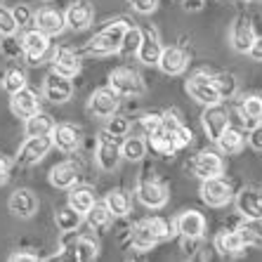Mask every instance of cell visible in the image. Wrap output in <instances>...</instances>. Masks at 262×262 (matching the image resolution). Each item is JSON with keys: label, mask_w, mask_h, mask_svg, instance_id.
<instances>
[{"label": "cell", "mask_w": 262, "mask_h": 262, "mask_svg": "<svg viewBox=\"0 0 262 262\" xmlns=\"http://www.w3.org/2000/svg\"><path fill=\"white\" fill-rule=\"evenodd\" d=\"M109 88L114 92H118L121 97H140L146 90L144 80L135 69L130 67H118L109 73Z\"/></svg>", "instance_id": "7a4b0ae2"}, {"label": "cell", "mask_w": 262, "mask_h": 262, "mask_svg": "<svg viewBox=\"0 0 262 262\" xmlns=\"http://www.w3.org/2000/svg\"><path fill=\"white\" fill-rule=\"evenodd\" d=\"M201 199L210 208H222L234 199V189L222 175L208 177V180H201Z\"/></svg>", "instance_id": "277c9868"}, {"label": "cell", "mask_w": 262, "mask_h": 262, "mask_svg": "<svg viewBox=\"0 0 262 262\" xmlns=\"http://www.w3.org/2000/svg\"><path fill=\"white\" fill-rule=\"evenodd\" d=\"M236 210L246 220H262V194L255 187H244L236 194Z\"/></svg>", "instance_id": "d6986e66"}, {"label": "cell", "mask_w": 262, "mask_h": 262, "mask_svg": "<svg viewBox=\"0 0 262 262\" xmlns=\"http://www.w3.org/2000/svg\"><path fill=\"white\" fill-rule=\"evenodd\" d=\"M52 71L59 73V76H64V78H76L80 73V59L78 55L73 52V50L69 48H59L52 55Z\"/></svg>", "instance_id": "603a6c76"}, {"label": "cell", "mask_w": 262, "mask_h": 262, "mask_svg": "<svg viewBox=\"0 0 262 262\" xmlns=\"http://www.w3.org/2000/svg\"><path fill=\"white\" fill-rule=\"evenodd\" d=\"M43 95L45 99H50L52 104H64L71 99L73 95V83L71 78H64L59 73H48V78L43 83Z\"/></svg>", "instance_id": "2e32d148"}, {"label": "cell", "mask_w": 262, "mask_h": 262, "mask_svg": "<svg viewBox=\"0 0 262 262\" xmlns=\"http://www.w3.org/2000/svg\"><path fill=\"white\" fill-rule=\"evenodd\" d=\"M78 177H80L78 168L67 161V163H59L50 170V184L57 187V189H71V187H76Z\"/></svg>", "instance_id": "484cf974"}, {"label": "cell", "mask_w": 262, "mask_h": 262, "mask_svg": "<svg viewBox=\"0 0 262 262\" xmlns=\"http://www.w3.org/2000/svg\"><path fill=\"white\" fill-rule=\"evenodd\" d=\"M121 156L125 161H142L146 156V142L142 137H125L121 142Z\"/></svg>", "instance_id": "836d02e7"}, {"label": "cell", "mask_w": 262, "mask_h": 262, "mask_svg": "<svg viewBox=\"0 0 262 262\" xmlns=\"http://www.w3.org/2000/svg\"><path fill=\"white\" fill-rule=\"evenodd\" d=\"M3 88H5V92H10V95L19 92L21 88H26V73L21 71V69H10V71L5 73V78H3Z\"/></svg>", "instance_id": "ab89813d"}, {"label": "cell", "mask_w": 262, "mask_h": 262, "mask_svg": "<svg viewBox=\"0 0 262 262\" xmlns=\"http://www.w3.org/2000/svg\"><path fill=\"white\" fill-rule=\"evenodd\" d=\"M52 146L64 154H71L80 146V128L73 123H55V128L50 133Z\"/></svg>", "instance_id": "5bb4252c"}, {"label": "cell", "mask_w": 262, "mask_h": 262, "mask_svg": "<svg viewBox=\"0 0 262 262\" xmlns=\"http://www.w3.org/2000/svg\"><path fill=\"white\" fill-rule=\"evenodd\" d=\"M64 19H67V26H69V29H73V31H85L88 26L95 21V10H92L90 3H73V5H69Z\"/></svg>", "instance_id": "cb8c5ba5"}, {"label": "cell", "mask_w": 262, "mask_h": 262, "mask_svg": "<svg viewBox=\"0 0 262 262\" xmlns=\"http://www.w3.org/2000/svg\"><path fill=\"white\" fill-rule=\"evenodd\" d=\"M33 26H36L38 31L48 33V36H57V33L64 31L67 19H64V14H61L59 10H55V7H40L38 12H33Z\"/></svg>", "instance_id": "44dd1931"}, {"label": "cell", "mask_w": 262, "mask_h": 262, "mask_svg": "<svg viewBox=\"0 0 262 262\" xmlns=\"http://www.w3.org/2000/svg\"><path fill=\"white\" fill-rule=\"evenodd\" d=\"M175 229L180 236L203 238V234H206V217L199 210H182L175 220Z\"/></svg>", "instance_id": "ac0fdd59"}, {"label": "cell", "mask_w": 262, "mask_h": 262, "mask_svg": "<svg viewBox=\"0 0 262 262\" xmlns=\"http://www.w3.org/2000/svg\"><path fill=\"white\" fill-rule=\"evenodd\" d=\"M146 146H151V151L154 154H159V156H172V144H170V140L165 137L163 133H154V135H149V142H146Z\"/></svg>", "instance_id": "60d3db41"}, {"label": "cell", "mask_w": 262, "mask_h": 262, "mask_svg": "<svg viewBox=\"0 0 262 262\" xmlns=\"http://www.w3.org/2000/svg\"><path fill=\"white\" fill-rule=\"evenodd\" d=\"M140 128H142V133H144V137L159 133L161 130V114L159 111H146V114H142L140 116Z\"/></svg>", "instance_id": "7bdbcfd3"}, {"label": "cell", "mask_w": 262, "mask_h": 262, "mask_svg": "<svg viewBox=\"0 0 262 262\" xmlns=\"http://www.w3.org/2000/svg\"><path fill=\"white\" fill-rule=\"evenodd\" d=\"M191 170L199 180H208V177H220L225 175V161L217 151L213 149H201V151L194 156V163H191Z\"/></svg>", "instance_id": "30bf717a"}, {"label": "cell", "mask_w": 262, "mask_h": 262, "mask_svg": "<svg viewBox=\"0 0 262 262\" xmlns=\"http://www.w3.org/2000/svg\"><path fill=\"white\" fill-rule=\"evenodd\" d=\"M161 52H163V45H161V38H159V33H156V29L144 26V29H142L140 48H137V55L135 57H137L144 67H156Z\"/></svg>", "instance_id": "7c38bea8"}, {"label": "cell", "mask_w": 262, "mask_h": 262, "mask_svg": "<svg viewBox=\"0 0 262 262\" xmlns=\"http://www.w3.org/2000/svg\"><path fill=\"white\" fill-rule=\"evenodd\" d=\"M55 128V118L45 114V111H36L33 116L26 118L24 123V133L26 137H40V135H50Z\"/></svg>", "instance_id": "4316f807"}, {"label": "cell", "mask_w": 262, "mask_h": 262, "mask_svg": "<svg viewBox=\"0 0 262 262\" xmlns=\"http://www.w3.org/2000/svg\"><path fill=\"white\" fill-rule=\"evenodd\" d=\"M95 191L90 189V187H76L73 189L71 187V194H69V206L76 208L80 215H88V210H90L92 206H95Z\"/></svg>", "instance_id": "1f68e13d"}, {"label": "cell", "mask_w": 262, "mask_h": 262, "mask_svg": "<svg viewBox=\"0 0 262 262\" xmlns=\"http://www.w3.org/2000/svg\"><path fill=\"white\" fill-rule=\"evenodd\" d=\"M21 50H24L26 64L36 67V64H40V61L45 59V55L50 52V36L33 26V29H29L24 36H21Z\"/></svg>", "instance_id": "5b68a950"}, {"label": "cell", "mask_w": 262, "mask_h": 262, "mask_svg": "<svg viewBox=\"0 0 262 262\" xmlns=\"http://www.w3.org/2000/svg\"><path fill=\"white\" fill-rule=\"evenodd\" d=\"M38 260H40V257H38L36 253H26V250L10 255V262H38Z\"/></svg>", "instance_id": "681fc988"}, {"label": "cell", "mask_w": 262, "mask_h": 262, "mask_svg": "<svg viewBox=\"0 0 262 262\" xmlns=\"http://www.w3.org/2000/svg\"><path fill=\"white\" fill-rule=\"evenodd\" d=\"M69 250H73V257L80 262H92L99 255V244L92 236H78L73 238V244L69 246Z\"/></svg>", "instance_id": "f546056e"}, {"label": "cell", "mask_w": 262, "mask_h": 262, "mask_svg": "<svg viewBox=\"0 0 262 262\" xmlns=\"http://www.w3.org/2000/svg\"><path fill=\"white\" fill-rule=\"evenodd\" d=\"M156 244H159V241H156V236L149 232V227H146L144 220H142V222H137V225L130 229V246H133L135 250L146 253V250H151Z\"/></svg>", "instance_id": "83f0119b"}, {"label": "cell", "mask_w": 262, "mask_h": 262, "mask_svg": "<svg viewBox=\"0 0 262 262\" xmlns=\"http://www.w3.org/2000/svg\"><path fill=\"white\" fill-rule=\"evenodd\" d=\"M88 222H90L92 229H97V232H104V229H109L111 220H114V215H111V210L106 208V203H97L95 201V206L88 210Z\"/></svg>", "instance_id": "d6a6232c"}, {"label": "cell", "mask_w": 262, "mask_h": 262, "mask_svg": "<svg viewBox=\"0 0 262 262\" xmlns=\"http://www.w3.org/2000/svg\"><path fill=\"white\" fill-rule=\"evenodd\" d=\"M12 14H14V21H17L19 29H26V26L33 24V12L29 10V5H17L12 10Z\"/></svg>", "instance_id": "f6af8a7d"}, {"label": "cell", "mask_w": 262, "mask_h": 262, "mask_svg": "<svg viewBox=\"0 0 262 262\" xmlns=\"http://www.w3.org/2000/svg\"><path fill=\"white\" fill-rule=\"evenodd\" d=\"M130 29V24L125 19H116V21H109L99 33H95L90 43H88V52L95 57H106L118 52L121 48V40L125 36V31Z\"/></svg>", "instance_id": "6da1fadb"}, {"label": "cell", "mask_w": 262, "mask_h": 262, "mask_svg": "<svg viewBox=\"0 0 262 262\" xmlns=\"http://www.w3.org/2000/svg\"><path fill=\"white\" fill-rule=\"evenodd\" d=\"M213 246L220 255H225V257H236L246 250V241L241 238L238 229H222V232L215 236Z\"/></svg>", "instance_id": "7402d4cb"}, {"label": "cell", "mask_w": 262, "mask_h": 262, "mask_svg": "<svg viewBox=\"0 0 262 262\" xmlns=\"http://www.w3.org/2000/svg\"><path fill=\"white\" fill-rule=\"evenodd\" d=\"M104 203H106V208L111 210L114 217H125V215L130 213V208H133L130 194L123 189H111L109 194L104 196Z\"/></svg>", "instance_id": "f1b7e54d"}, {"label": "cell", "mask_w": 262, "mask_h": 262, "mask_svg": "<svg viewBox=\"0 0 262 262\" xmlns=\"http://www.w3.org/2000/svg\"><path fill=\"white\" fill-rule=\"evenodd\" d=\"M146 227H149V232L156 236V241H165V238L172 236V222L163 217H146L144 220Z\"/></svg>", "instance_id": "74e56055"}, {"label": "cell", "mask_w": 262, "mask_h": 262, "mask_svg": "<svg viewBox=\"0 0 262 262\" xmlns=\"http://www.w3.org/2000/svg\"><path fill=\"white\" fill-rule=\"evenodd\" d=\"M104 130L109 135H114V137H128L130 133V121L125 116H118V114H114V116L106 118V125H104Z\"/></svg>", "instance_id": "f35d334b"}, {"label": "cell", "mask_w": 262, "mask_h": 262, "mask_svg": "<svg viewBox=\"0 0 262 262\" xmlns=\"http://www.w3.org/2000/svg\"><path fill=\"white\" fill-rule=\"evenodd\" d=\"M121 144H118V137L109 135L106 130L99 133L97 140V151H95V161L102 170H116L118 163H121Z\"/></svg>", "instance_id": "52a82bcc"}, {"label": "cell", "mask_w": 262, "mask_h": 262, "mask_svg": "<svg viewBox=\"0 0 262 262\" xmlns=\"http://www.w3.org/2000/svg\"><path fill=\"white\" fill-rule=\"evenodd\" d=\"M7 208L17 217L29 220L38 213V196L31 189H14L12 196H10V201H7Z\"/></svg>", "instance_id": "ffe728a7"}, {"label": "cell", "mask_w": 262, "mask_h": 262, "mask_svg": "<svg viewBox=\"0 0 262 262\" xmlns=\"http://www.w3.org/2000/svg\"><path fill=\"white\" fill-rule=\"evenodd\" d=\"M128 3L133 5L135 12H140V14H151L159 7V0H128Z\"/></svg>", "instance_id": "7dc6e473"}, {"label": "cell", "mask_w": 262, "mask_h": 262, "mask_svg": "<svg viewBox=\"0 0 262 262\" xmlns=\"http://www.w3.org/2000/svg\"><path fill=\"white\" fill-rule=\"evenodd\" d=\"M10 109H12V114L17 118H29L33 116L36 111H40V99H38V92L31 90V88H21L19 92H14V95H10Z\"/></svg>", "instance_id": "e0dca14e"}, {"label": "cell", "mask_w": 262, "mask_h": 262, "mask_svg": "<svg viewBox=\"0 0 262 262\" xmlns=\"http://www.w3.org/2000/svg\"><path fill=\"white\" fill-rule=\"evenodd\" d=\"M248 144L255 149V151H262V123H257L255 128L248 130Z\"/></svg>", "instance_id": "c3c4849f"}, {"label": "cell", "mask_w": 262, "mask_h": 262, "mask_svg": "<svg viewBox=\"0 0 262 262\" xmlns=\"http://www.w3.org/2000/svg\"><path fill=\"white\" fill-rule=\"evenodd\" d=\"M255 38H257L255 26H253L250 17L238 14V17L232 21V26H229V43H232V48L236 50V52H241V55H248V50H250V45H253Z\"/></svg>", "instance_id": "9c48e42d"}, {"label": "cell", "mask_w": 262, "mask_h": 262, "mask_svg": "<svg viewBox=\"0 0 262 262\" xmlns=\"http://www.w3.org/2000/svg\"><path fill=\"white\" fill-rule=\"evenodd\" d=\"M187 92L191 95V99H196V102L203 104V106H210V104L222 102L217 88H215L213 76H208L206 71L194 73V76L187 80Z\"/></svg>", "instance_id": "3957f363"}, {"label": "cell", "mask_w": 262, "mask_h": 262, "mask_svg": "<svg viewBox=\"0 0 262 262\" xmlns=\"http://www.w3.org/2000/svg\"><path fill=\"white\" fill-rule=\"evenodd\" d=\"M10 180V163L5 156H0V184H5Z\"/></svg>", "instance_id": "816d5d0a"}, {"label": "cell", "mask_w": 262, "mask_h": 262, "mask_svg": "<svg viewBox=\"0 0 262 262\" xmlns=\"http://www.w3.org/2000/svg\"><path fill=\"white\" fill-rule=\"evenodd\" d=\"M215 144L220 146V151L222 154H227V156H234V154H238L241 149H244V144H246V135H244V130L238 128V125H227L222 133H220V137H217V142Z\"/></svg>", "instance_id": "d4e9b609"}, {"label": "cell", "mask_w": 262, "mask_h": 262, "mask_svg": "<svg viewBox=\"0 0 262 262\" xmlns=\"http://www.w3.org/2000/svg\"><path fill=\"white\" fill-rule=\"evenodd\" d=\"M45 3H50V0H45Z\"/></svg>", "instance_id": "f5cc1de1"}, {"label": "cell", "mask_w": 262, "mask_h": 262, "mask_svg": "<svg viewBox=\"0 0 262 262\" xmlns=\"http://www.w3.org/2000/svg\"><path fill=\"white\" fill-rule=\"evenodd\" d=\"M17 21H14V14L12 10L0 5V36H14L17 33Z\"/></svg>", "instance_id": "ee69618b"}, {"label": "cell", "mask_w": 262, "mask_h": 262, "mask_svg": "<svg viewBox=\"0 0 262 262\" xmlns=\"http://www.w3.org/2000/svg\"><path fill=\"white\" fill-rule=\"evenodd\" d=\"M213 80H215V88H217L222 99H232L238 92V80L234 73L222 71V73H217V76H213Z\"/></svg>", "instance_id": "d590c367"}, {"label": "cell", "mask_w": 262, "mask_h": 262, "mask_svg": "<svg viewBox=\"0 0 262 262\" xmlns=\"http://www.w3.org/2000/svg\"><path fill=\"white\" fill-rule=\"evenodd\" d=\"M168 196H170V191H168V187H165L161 180L146 177V180H140V184H137V199H140V203L144 208H149V210L163 208L165 203H168Z\"/></svg>", "instance_id": "8992f818"}, {"label": "cell", "mask_w": 262, "mask_h": 262, "mask_svg": "<svg viewBox=\"0 0 262 262\" xmlns=\"http://www.w3.org/2000/svg\"><path fill=\"white\" fill-rule=\"evenodd\" d=\"M118 106H121V95L114 92L111 88H99L90 95L88 99V111H90L95 118H109L114 114H118Z\"/></svg>", "instance_id": "ba28073f"}, {"label": "cell", "mask_w": 262, "mask_h": 262, "mask_svg": "<svg viewBox=\"0 0 262 262\" xmlns=\"http://www.w3.org/2000/svg\"><path fill=\"white\" fill-rule=\"evenodd\" d=\"M238 234L246 246H262V220H246L238 225Z\"/></svg>", "instance_id": "e575fe53"}, {"label": "cell", "mask_w": 262, "mask_h": 262, "mask_svg": "<svg viewBox=\"0 0 262 262\" xmlns=\"http://www.w3.org/2000/svg\"><path fill=\"white\" fill-rule=\"evenodd\" d=\"M248 57L255 61H262V36H257L255 40H253V45H250V50H248Z\"/></svg>", "instance_id": "f907efd6"}, {"label": "cell", "mask_w": 262, "mask_h": 262, "mask_svg": "<svg viewBox=\"0 0 262 262\" xmlns=\"http://www.w3.org/2000/svg\"><path fill=\"white\" fill-rule=\"evenodd\" d=\"M140 40H142V29L130 26V29L125 31V36H123L118 52H121L123 57H135L137 55V48H140Z\"/></svg>", "instance_id": "8d00e7d4"}, {"label": "cell", "mask_w": 262, "mask_h": 262, "mask_svg": "<svg viewBox=\"0 0 262 262\" xmlns=\"http://www.w3.org/2000/svg\"><path fill=\"white\" fill-rule=\"evenodd\" d=\"M52 149V140L50 135H40V137H26V142L19 146L17 161L24 165H36L45 159Z\"/></svg>", "instance_id": "8fae6325"}, {"label": "cell", "mask_w": 262, "mask_h": 262, "mask_svg": "<svg viewBox=\"0 0 262 262\" xmlns=\"http://www.w3.org/2000/svg\"><path fill=\"white\" fill-rule=\"evenodd\" d=\"M201 125H203V130H206L208 140L217 142L220 133L229 125V114H227V109L222 104H210V106H206V111H203Z\"/></svg>", "instance_id": "9a60e30c"}, {"label": "cell", "mask_w": 262, "mask_h": 262, "mask_svg": "<svg viewBox=\"0 0 262 262\" xmlns=\"http://www.w3.org/2000/svg\"><path fill=\"white\" fill-rule=\"evenodd\" d=\"M3 52H5L10 59L24 57V50H21V40H14V36H5V43H3Z\"/></svg>", "instance_id": "bcb514c9"}, {"label": "cell", "mask_w": 262, "mask_h": 262, "mask_svg": "<svg viewBox=\"0 0 262 262\" xmlns=\"http://www.w3.org/2000/svg\"><path fill=\"white\" fill-rule=\"evenodd\" d=\"M83 217H85V215H80L78 210H76V208H71V206L59 208V210H57V215H55L57 229H59L61 234H73L80 227Z\"/></svg>", "instance_id": "4dcf8cb0"}, {"label": "cell", "mask_w": 262, "mask_h": 262, "mask_svg": "<svg viewBox=\"0 0 262 262\" xmlns=\"http://www.w3.org/2000/svg\"><path fill=\"white\" fill-rule=\"evenodd\" d=\"M168 140H170V144H172V151H182L184 146H189L191 144V140H194V135H191V130L187 128V125H180V128L175 130V133H170V135H165Z\"/></svg>", "instance_id": "b9f144b4"}, {"label": "cell", "mask_w": 262, "mask_h": 262, "mask_svg": "<svg viewBox=\"0 0 262 262\" xmlns=\"http://www.w3.org/2000/svg\"><path fill=\"white\" fill-rule=\"evenodd\" d=\"M156 67H159L165 76H180V73H184L187 67H189V52L184 48H180V45L163 48Z\"/></svg>", "instance_id": "4fadbf2b"}]
</instances>
